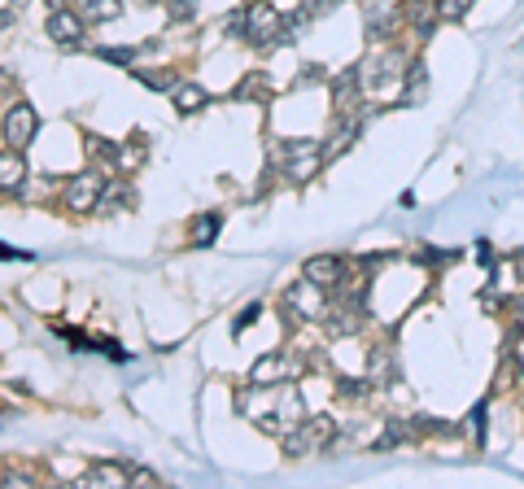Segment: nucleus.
<instances>
[{
  "mask_svg": "<svg viewBox=\"0 0 524 489\" xmlns=\"http://www.w3.org/2000/svg\"><path fill=\"white\" fill-rule=\"evenodd\" d=\"M245 44L254 49H276V44H289L293 31H289V18L276 9V0H249L245 5Z\"/></svg>",
  "mask_w": 524,
  "mask_h": 489,
  "instance_id": "f257e3e1",
  "label": "nucleus"
},
{
  "mask_svg": "<svg viewBox=\"0 0 524 489\" xmlns=\"http://www.w3.org/2000/svg\"><path fill=\"white\" fill-rule=\"evenodd\" d=\"M407 53L402 49H376L367 53V62L359 66V79H363V92H380L389 83H402L407 79Z\"/></svg>",
  "mask_w": 524,
  "mask_h": 489,
  "instance_id": "f03ea898",
  "label": "nucleus"
},
{
  "mask_svg": "<svg viewBox=\"0 0 524 489\" xmlns=\"http://www.w3.org/2000/svg\"><path fill=\"white\" fill-rule=\"evenodd\" d=\"M280 158H284L280 171L289 175L293 184H306V180H311V175L319 171V166L328 162L319 140H289V145H280Z\"/></svg>",
  "mask_w": 524,
  "mask_h": 489,
  "instance_id": "7ed1b4c3",
  "label": "nucleus"
},
{
  "mask_svg": "<svg viewBox=\"0 0 524 489\" xmlns=\"http://www.w3.org/2000/svg\"><path fill=\"white\" fill-rule=\"evenodd\" d=\"M297 372H302V359H297L293 350H276V354H267V359L254 363V372H249V385H258V389L289 385V380H297Z\"/></svg>",
  "mask_w": 524,
  "mask_h": 489,
  "instance_id": "20e7f679",
  "label": "nucleus"
},
{
  "mask_svg": "<svg viewBox=\"0 0 524 489\" xmlns=\"http://www.w3.org/2000/svg\"><path fill=\"white\" fill-rule=\"evenodd\" d=\"M332 433H337V428H332V420H324V415H319V420H302L284 437V450H289V459H306V455H315V450H324Z\"/></svg>",
  "mask_w": 524,
  "mask_h": 489,
  "instance_id": "39448f33",
  "label": "nucleus"
},
{
  "mask_svg": "<svg viewBox=\"0 0 524 489\" xmlns=\"http://www.w3.org/2000/svg\"><path fill=\"white\" fill-rule=\"evenodd\" d=\"M101 193H105V175L101 171H79V175H70V180H66L62 201L75 214H83V210L101 206Z\"/></svg>",
  "mask_w": 524,
  "mask_h": 489,
  "instance_id": "423d86ee",
  "label": "nucleus"
},
{
  "mask_svg": "<svg viewBox=\"0 0 524 489\" xmlns=\"http://www.w3.org/2000/svg\"><path fill=\"white\" fill-rule=\"evenodd\" d=\"M35 127H40V118H35V110L27 101L9 105V114H5V145L22 153L35 140Z\"/></svg>",
  "mask_w": 524,
  "mask_h": 489,
  "instance_id": "0eeeda50",
  "label": "nucleus"
},
{
  "mask_svg": "<svg viewBox=\"0 0 524 489\" xmlns=\"http://www.w3.org/2000/svg\"><path fill=\"white\" fill-rule=\"evenodd\" d=\"M44 31H49V40L62 44V49H79L83 44V14L79 9H53L49 22H44Z\"/></svg>",
  "mask_w": 524,
  "mask_h": 489,
  "instance_id": "6e6552de",
  "label": "nucleus"
},
{
  "mask_svg": "<svg viewBox=\"0 0 524 489\" xmlns=\"http://www.w3.org/2000/svg\"><path fill=\"white\" fill-rule=\"evenodd\" d=\"M289 306H293L302 319H324V310H332V306H328V289H319V284L306 280V276L289 289Z\"/></svg>",
  "mask_w": 524,
  "mask_h": 489,
  "instance_id": "1a4fd4ad",
  "label": "nucleus"
},
{
  "mask_svg": "<svg viewBox=\"0 0 524 489\" xmlns=\"http://www.w3.org/2000/svg\"><path fill=\"white\" fill-rule=\"evenodd\" d=\"M345 271H350V267H345V258H328V254H319V258H311V262L302 267V276H306V280H315L319 289L337 293L341 284H345Z\"/></svg>",
  "mask_w": 524,
  "mask_h": 489,
  "instance_id": "9d476101",
  "label": "nucleus"
},
{
  "mask_svg": "<svg viewBox=\"0 0 524 489\" xmlns=\"http://www.w3.org/2000/svg\"><path fill=\"white\" fill-rule=\"evenodd\" d=\"M437 14H442V9H437V0H407V5H402V22H407L415 35H433Z\"/></svg>",
  "mask_w": 524,
  "mask_h": 489,
  "instance_id": "9b49d317",
  "label": "nucleus"
},
{
  "mask_svg": "<svg viewBox=\"0 0 524 489\" xmlns=\"http://www.w3.org/2000/svg\"><path fill=\"white\" fill-rule=\"evenodd\" d=\"M127 481H131V468H123V463H92L79 476V485H127Z\"/></svg>",
  "mask_w": 524,
  "mask_h": 489,
  "instance_id": "f8f14e48",
  "label": "nucleus"
},
{
  "mask_svg": "<svg viewBox=\"0 0 524 489\" xmlns=\"http://www.w3.org/2000/svg\"><path fill=\"white\" fill-rule=\"evenodd\" d=\"M75 9L83 14V22H114L123 14V0H75Z\"/></svg>",
  "mask_w": 524,
  "mask_h": 489,
  "instance_id": "ddd939ff",
  "label": "nucleus"
},
{
  "mask_svg": "<svg viewBox=\"0 0 524 489\" xmlns=\"http://www.w3.org/2000/svg\"><path fill=\"white\" fill-rule=\"evenodd\" d=\"M131 201H136V193H131V184L123 180H105V193H101V210L105 214H118V210H131Z\"/></svg>",
  "mask_w": 524,
  "mask_h": 489,
  "instance_id": "4468645a",
  "label": "nucleus"
},
{
  "mask_svg": "<svg viewBox=\"0 0 524 489\" xmlns=\"http://www.w3.org/2000/svg\"><path fill=\"white\" fill-rule=\"evenodd\" d=\"M424 88H428V70H424V62H411L407 79H402V101H407V105H420V101H424Z\"/></svg>",
  "mask_w": 524,
  "mask_h": 489,
  "instance_id": "2eb2a0df",
  "label": "nucleus"
},
{
  "mask_svg": "<svg viewBox=\"0 0 524 489\" xmlns=\"http://www.w3.org/2000/svg\"><path fill=\"white\" fill-rule=\"evenodd\" d=\"M201 105H206V88H197V83H180L175 88V110L180 114H193Z\"/></svg>",
  "mask_w": 524,
  "mask_h": 489,
  "instance_id": "dca6fc26",
  "label": "nucleus"
},
{
  "mask_svg": "<svg viewBox=\"0 0 524 489\" xmlns=\"http://www.w3.org/2000/svg\"><path fill=\"white\" fill-rule=\"evenodd\" d=\"M219 214H201L193 219V245H214V236H219Z\"/></svg>",
  "mask_w": 524,
  "mask_h": 489,
  "instance_id": "f3484780",
  "label": "nucleus"
},
{
  "mask_svg": "<svg viewBox=\"0 0 524 489\" xmlns=\"http://www.w3.org/2000/svg\"><path fill=\"white\" fill-rule=\"evenodd\" d=\"M0 180H5V193L14 197L18 193V184H22V162H14V149L5 145V175H0Z\"/></svg>",
  "mask_w": 524,
  "mask_h": 489,
  "instance_id": "a211bd4d",
  "label": "nucleus"
},
{
  "mask_svg": "<svg viewBox=\"0 0 524 489\" xmlns=\"http://www.w3.org/2000/svg\"><path fill=\"white\" fill-rule=\"evenodd\" d=\"M136 79L145 83V88H175V75H171V70H140V66H136Z\"/></svg>",
  "mask_w": 524,
  "mask_h": 489,
  "instance_id": "6ab92c4d",
  "label": "nucleus"
},
{
  "mask_svg": "<svg viewBox=\"0 0 524 489\" xmlns=\"http://www.w3.org/2000/svg\"><path fill=\"white\" fill-rule=\"evenodd\" d=\"M236 97H241V101H245V97H262V101H267V79H262L258 70H254V75H249L241 88H236Z\"/></svg>",
  "mask_w": 524,
  "mask_h": 489,
  "instance_id": "aec40b11",
  "label": "nucleus"
},
{
  "mask_svg": "<svg viewBox=\"0 0 524 489\" xmlns=\"http://www.w3.org/2000/svg\"><path fill=\"white\" fill-rule=\"evenodd\" d=\"M197 5H201V0H166V9H171V18H175V22L193 18V14H197Z\"/></svg>",
  "mask_w": 524,
  "mask_h": 489,
  "instance_id": "412c9836",
  "label": "nucleus"
},
{
  "mask_svg": "<svg viewBox=\"0 0 524 489\" xmlns=\"http://www.w3.org/2000/svg\"><path fill=\"white\" fill-rule=\"evenodd\" d=\"M97 57H105V62H114V66H131L136 62V49H97Z\"/></svg>",
  "mask_w": 524,
  "mask_h": 489,
  "instance_id": "4be33fe9",
  "label": "nucleus"
},
{
  "mask_svg": "<svg viewBox=\"0 0 524 489\" xmlns=\"http://www.w3.org/2000/svg\"><path fill=\"white\" fill-rule=\"evenodd\" d=\"M437 9H442V18H463L472 9V0H437Z\"/></svg>",
  "mask_w": 524,
  "mask_h": 489,
  "instance_id": "5701e85b",
  "label": "nucleus"
},
{
  "mask_svg": "<svg viewBox=\"0 0 524 489\" xmlns=\"http://www.w3.org/2000/svg\"><path fill=\"white\" fill-rule=\"evenodd\" d=\"M468 428H472V437H476V441H485V402H476V407H472Z\"/></svg>",
  "mask_w": 524,
  "mask_h": 489,
  "instance_id": "b1692460",
  "label": "nucleus"
},
{
  "mask_svg": "<svg viewBox=\"0 0 524 489\" xmlns=\"http://www.w3.org/2000/svg\"><path fill=\"white\" fill-rule=\"evenodd\" d=\"M332 5H341V0H302V14L306 18H319V14H328Z\"/></svg>",
  "mask_w": 524,
  "mask_h": 489,
  "instance_id": "393cba45",
  "label": "nucleus"
},
{
  "mask_svg": "<svg viewBox=\"0 0 524 489\" xmlns=\"http://www.w3.org/2000/svg\"><path fill=\"white\" fill-rule=\"evenodd\" d=\"M258 315H262V306H258V302H249V306L241 310V319H236V332H245V328H249V324H254V319H258Z\"/></svg>",
  "mask_w": 524,
  "mask_h": 489,
  "instance_id": "a878e982",
  "label": "nucleus"
},
{
  "mask_svg": "<svg viewBox=\"0 0 524 489\" xmlns=\"http://www.w3.org/2000/svg\"><path fill=\"white\" fill-rule=\"evenodd\" d=\"M131 485H158V476L149 468H131Z\"/></svg>",
  "mask_w": 524,
  "mask_h": 489,
  "instance_id": "bb28decb",
  "label": "nucleus"
},
{
  "mask_svg": "<svg viewBox=\"0 0 524 489\" xmlns=\"http://www.w3.org/2000/svg\"><path fill=\"white\" fill-rule=\"evenodd\" d=\"M44 5H53V9H62V5H66V0H44Z\"/></svg>",
  "mask_w": 524,
  "mask_h": 489,
  "instance_id": "cd10ccee",
  "label": "nucleus"
}]
</instances>
